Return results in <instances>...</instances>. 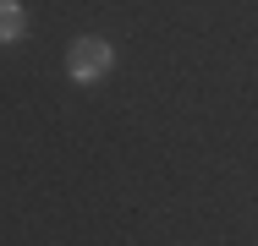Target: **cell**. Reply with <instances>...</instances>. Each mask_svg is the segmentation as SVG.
<instances>
[{
  "label": "cell",
  "mask_w": 258,
  "mask_h": 246,
  "mask_svg": "<svg viewBox=\"0 0 258 246\" xmlns=\"http://www.w3.org/2000/svg\"><path fill=\"white\" fill-rule=\"evenodd\" d=\"M22 33H28V11L17 0H0V44H17Z\"/></svg>",
  "instance_id": "7a4b0ae2"
},
{
  "label": "cell",
  "mask_w": 258,
  "mask_h": 246,
  "mask_svg": "<svg viewBox=\"0 0 258 246\" xmlns=\"http://www.w3.org/2000/svg\"><path fill=\"white\" fill-rule=\"evenodd\" d=\"M110 66H115V49H110V39H99V33H83V39H72V49H66V77L72 82H99V77H110Z\"/></svg>",
  "instance_id": "6da1fadb"
}]
</instances>
